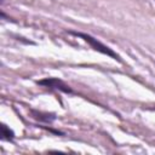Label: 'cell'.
<instances>
[{"label":"cell","mask_w":155,"mask_h":155,"mask_svg":"<svg viewBox=\"0 0 155 155\" xmlns=\"http://www.w3.org/2000/svg\"><path fill=\"white\" fill-rule=\"evenodd\" d=\"M68 33H69V34H73V35H75V36H79V38H81V39H84L86 42L90 44V46H91L93 50H96V51H98V52H101V53H103V54H107V56L111 57L113 59H116L117 62H122L121 58H120V56H119L116 52H114L110 47L105 46L104 44H102L101 41H98L97 39H94V38L91 36L90 34H85V33H80V31H74V30H69Z\"/></svg>","instance_id":"6da1fadb"},{"label":"cell","mask_w":155,"mask_h":155,"mask_svg":"<svg viewBox=\"0 0 155 155\" xmlns=\"http://www.w3.org/2000/svg\"><path fill=\"white\" fill-rule=\"evenodd\" d=\"M38 85H41L44 87H47L50 90H56V91H61L64 93H73V90L70 86H68L64 81H62L58 78H45L40 81L36 82Z\"/></svg>","instance_id":"7a4b0ae2"},{"label":"cell","mask_w":155,"mask_h":155,"mask_svg":"<svg viewBox=\"0 0 155 155\" xmlns=\"http://www.w3.org/2000/svg\"><path fill=\"white\" fill-rule=\"evenodd\" d=\"M15 138V133L12 130H10V127H7L5 124L1 125V139L2 140H8L12 142Z\"/></svg>","instance_id":"3957f363"}]
</instances>
